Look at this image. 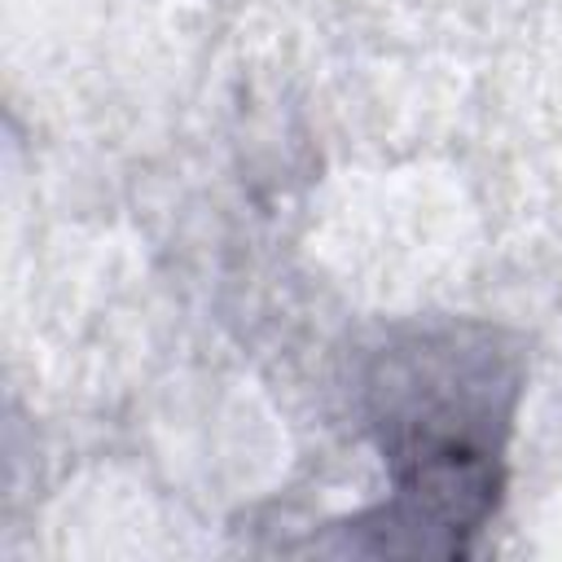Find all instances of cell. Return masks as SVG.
Segmentation results:
<instances>
[{"label": "cell", "instance_id": "cell-1", "mask_svg": "<svg viewBox=\"0 0 562 562\" xmlns=\"http://www.w3.org/2000/svg\"><path fill=\"white\" fill-rule=\"evenodd\" d=\"M518 360L492 329H422L378 356L369 417L391 505L364 522L373 553H461L501 492Z\"/></svg>", "mask_w": 562, "mask_h": 562}]
</instances>
